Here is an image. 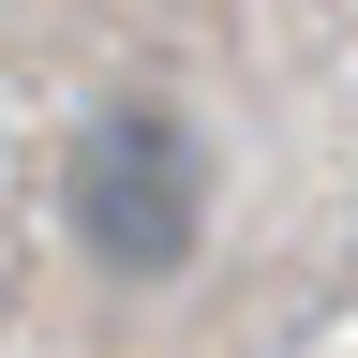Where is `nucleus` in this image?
Here are the masks:
<instances>
[{
	"label": "nucleus",
	"instance_id": "1",
	"mask_svg": "<svg viewBox=\"0 0 358 358\" xmlns=\"http://www.w3.org/2000/svg\"><path fill=\"white\" fill-rule=\"evenodd\" d=\"M60 224L105 284H179L209 239V134L164 105V90H120V105L75 120L60 150Z\"/></svg>",
	"mask_w": 358,
	"mask_h": 358
}]
</instances>
